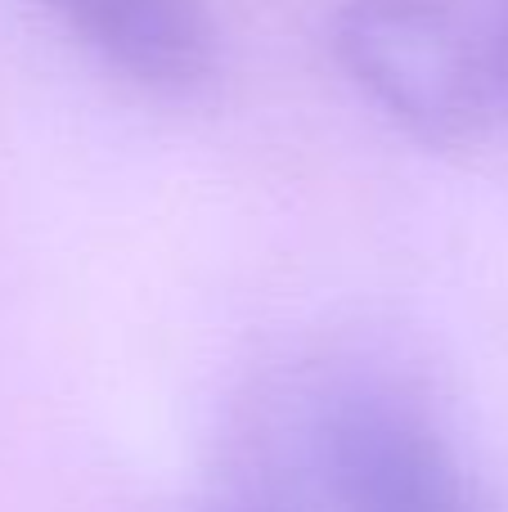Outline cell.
Masks as SVG:
<instances>
[{"label": "cell", "instance_id": "cell-1", "mask_svg": "<svg viewBox=\"0 0 508 512\" xmlns=\"http://www.w3.org/2000/svg\"><path fill=\"white\" fill-rule=\"evenodd\" d=\"M342 77L428 149H473L508 126V0H342Z\"/></svg>", "mask_w": 508, "mask_h": 512}, {"label": "cell", "instance_id": "cell-2", "mask_svg": "<svg viewBox=\"0 0 508 512\" xmlns=\"http://www.w3.org/2000/svg\"><path fill=\"white\" fill-rule=\"evenodd\" d=\"M306 454L333 512H500L428 396L383 369L315 391Z\"/></svg>", "mask_w": 508, "mask_h": 512}, {"label": "cell", "instance_id": "cell-3", "mask_svg": "<svg viewBox=\"0 0 508 512\" xmlns=\"http://www.w3.org/2000/svg\"><path fill=\"white\" fill-rule=\"evenodd\" d=\"M41 14L117 81L153 99H189L221 68L207 0H36Z\"/></svg>", "mask_w": 508, "mask_h": 512}]
</instances>
